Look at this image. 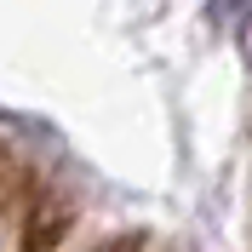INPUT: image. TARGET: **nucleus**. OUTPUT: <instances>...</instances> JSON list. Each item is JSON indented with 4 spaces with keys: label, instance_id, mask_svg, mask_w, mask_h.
<instances>
[{
    "label": "nucleus",
    "instance_id": "1",
    "mask_svg": "<svg viewBox=\"0 0 252 252\" xmlns=\"http://www.w3.org/2000/svg\"><path fill=\"white\" fill-rule=\"evenodd\" d=\"M6 184H12V160L0 155V189H6Z\"/></svg>",
    "mask_w": 252,
    "mask_h": 252
},
{
    "label": "nucleus",
    "instance_id": "2",
    "mask_svg": "<svg viewBox=\"0 0 252 252\" xmlns=\"http://www.w3.org/2000/svg\"><path fill=\"white\" fill-rule=\"evenodd\" d=\"M115 252H143V247H115Z\"/></svg>",
    "mask_w": 252,
    "mask_h": 252
}]
</instances>
